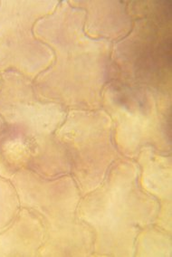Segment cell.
I'll return each instance as SVG.
<instances>
[{
    "instance_id": "6da1fadb",
    "label": "cell",
    "mask_w": 172,
    "mask_h": 257,
    "mask_svg": "<svg viewBox=\"0 0 172 257\" xmlns=\"http://www.w3.org/2000/svg\"><path fill=\"white\" fill-rule=\"evenodd\" d=\"M47 3L0 1V69L15 66L27 72L30 55L38 48L33 27L49 9Z\"/></svg>"
}]
</instances>
